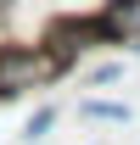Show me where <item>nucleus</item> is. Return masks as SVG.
I'll use <instances>...</instances> for the list:
<instances>
[{"instance_id": "f257e3e1", "label": "nucleus", "mask_w": 140, "mask_h": 145, "mask_svg": "<svg viewBox=\"0 0 140 145\" xmlns=\"http://www.w3.org/2000/svg\"><path fill=\"white\" fill-rule=\"evenodd\" d=\"M39 45H51V50H62V56H73V61H79V56L101 50V45H123V34L101 17V11H62V17L45 22Z\"/></svg>"}, {"instance_id": "f03ea898", "label": "nucleus", "mask_w": 140, "mask_h": 145, "mask_svg": "<svg viewBox=\"0 0 140 145\" xmlns=\"http://www.w3.org/2000/svg\"><path fill=\"white\" fill-rule=\"evenodd\" d=\"M56 84L51 56L39 50V39H0V101H22V95Z\"/></svg>"}, {"instance_id": "7ed1b4c3", "label": "nucleus", "mask_w": 140, "mask_h": 145, "mask_svg": "<svg viewBox=\"0 0 140 145\" xmlns=\"http://www.w3.org/2000/svg\"><path fill=\"white\" fill-rule=\"evenodd\" d=\"M101 17L112 22V28L123 34V45H129V39L140 34V0H106V6H101Z\"/></svg>"}, {"instance_id": "20e7f679", "label": "nucleus", "mask_w": 140, "mask_h": 145, "mask_svg": "<svg viewBox=\"0 0 140 145\" xmlns=\"http://www.w3.org/2000/svg\"><path fill=\"white\" fill-rule=\"evenodd\" d=\"M79 117H90V123H129V106L123 101H79Z\"/></svg>"}, {"instance_id": "39448f33", "label": "nucleus", "mask_w": 140, "mask_h": 145, "mask_svg": "<svg viewBox=\"0 0 140 145\" xmlns=\"http://www.w3.org/2000/svg\"><path fill=\"white\" fill-rule=\"evenodd\" d=\"M56 117H62V112H56V106H39L34 117L22 123V140H45V134H51V128H56Z\"/></svg>"}, {"instance_id": "423d86ee", "label": "nucleus", "mask_w": 140, "mask_h": 145, "mask_svg": "<svg viewBox=\"0 0 140 145\" xmlns=\"http://www.w3.org/2000/svg\"><path fill=\"white\" fill-rule=\"evenodd\" d=\"M123 78V67L118 61H101V67H90V84H95V89H101V84H118Z\"/></svg>"}]
</instances>
